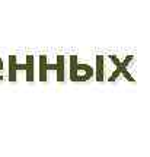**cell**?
Returning a JSON list of instances; mask_svg holds the SVG:
<instances>
[{"label": "cell", "mask_w": 150, "mask_h": 157, "mask_svg": "<svg viewBox=\"0 0 150 157\" xmlns=\"http://www.w3.org/2000/svg\"><path fill=\"white\" fill-rule=\"evenodd\" d=\"M44 61H45V57L42 56V57H41V80H42V82H44V80H47V74H45Z\"/></svg>", "instance_id": "cell-3"}, {"label": "cell", "mask_w": 150, "mask_h": 157, "mask_svg": "<svg viewBox=\"0 0 150 157\" xmlns=\"http://www.w3.org/2000/svg\"><path fill=\"white\" fill-rule=\"evenodd\" d=\"M15 71H16V58L12 56L10 57V70H9V80H10V82H15V80H16Z\"/></svg>", "instance_id": "cell-2"}, {"label": "cell", "mask_w": 150, "mask_h": 157, "mask_svg": "<svg viewBox=\"0 0 150 157\" xmlns=\"http://www.w3.org/2000/svg\"><path fill=\"white\" fill-rule=\"evenodd\" d=\"M2 71H3V63L0 60V74H2ZM0 77H3V76H0Z\"/></svg>", "instance_id": "cell-4"}, {"label": "cell", "mask_w": 150, "mask_h": 157, "mask_svg": "<svg viewBox=\"0 0 150 157\" xmlns=\"http://www.w3.org/2000/svg\"><path fill=\"white\" fill-rule=\"evenodd\" d=\"M26 80L31 82L34 80V60L32 57H28V60H26Z\"/></svg>", "instance_id": "cell-1"}]
</instances>
